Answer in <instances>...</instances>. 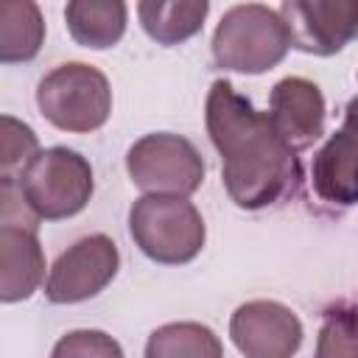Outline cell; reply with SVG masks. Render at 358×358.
Wrapping results in <instances>:
<instances>
[{
    "instance_id": "13",
    "label": "cell",
    "mask_w": 358,
    "mask_h": 358,
    "mask_svg": "<svg viewBox=\"0 0 358 358\" xmlns=\"http://www.w3.org/2000/svg\"><path fill=\"white\" fill-rule=\"evenodd\" d=\"M70 36L84 48H112L126 31V3L120 0H73L64 8Z\"/></svg>"
},
{
    "instance_id": "1",
    "label": "cell",
    "mask_w": 358,
    "mask_h": 358,
    "mask_svg": "<svg viewBox=\"0 0 358 358\" xmlns=\"http://www.w3.org/2000/svg\"><path fill=\"white\" fill-rule=\"evenodd\" d=\"M204 117L221 154L224 187L238 207L260 210L296 190V151L277 134L268 112H257L229 81H213Z\"/></svg>"
},
{
    "instance_id": "10",
    "label": "cell",
    "mask_w": 358,
    "mask_h": 358,
    "mask_svg": "<svg viewBox=\"0 0 358 358\" xmlns=\"http://www.w3.org/2000/svg\"><path fill=\"white\" fill-rule=\"evenodd\" d=\"M313 190L333 204H358V95L347 103L341 129L313 159Z\"/></svg>"
},
{
    "instance_id": "8",
    "label": "cell",
    "mask_w": 358,
    "mask_h": 358,
    "mask_svg": "<svg viewBox=\"0 0 358 358\" xmlns=\"http://www.w3.org/2000/svg\"><path fill=\"white\" fill-rule=\"evenodd\" d=\"M229 336L246 358H291L302 344V322L274 299H252L232 313Z\"/></svg>"
},
{
    "instance_id": "6",
    "label": "cell",
    "mask_w": 358,
    "mask_h": 358,
    "mask_svg": "<svg viewBox=\"0 0 358 358\" xmlns=\"http://www.w3.org/2000/svg\"><path fill=\"white\" fill-rule=\"evenodd\" d=\"M129 176L154 196H190L204 182V159L179 134L154 131L140 137L126 154Z\"/></svg>"
},
{
    "instance_id": "16",
    "label": "cell",
    "mask_w": 358,
    "mask_h": 358,
    "mask_svg": "<svg viewBox=\"0 0 358 358\" xmlns=\"http://www.w3.org/2000/svg\"><path fill=\"white\" fill-rule=\"evenodd\" d=\"M207 11H210L207 0H196V3H151V0H145L137 6L145 34L151 39H157L159 45H179V42L190 39L201 28Z\"/></svg>"
},
{
    "instance_id": "2",
    "label": "cell",
    "mask_w": 358,
    "mask_h": 358,
    "mask_svg": "<svg viewBox=\"0 0 358 358\" xmlns=\"http://www.w3.org/2000/svg\"><path fill=\"white\" fill-rule=\"evenodd\" d=\"M288 48L291 36L280 11L260 3L232 6L213 34L215 64L235 73H266L282 62Z\"/></svg>"
},
{
    "instance_id": "11",
    "label": "cell",
    "mask_w": 358,
    "mask_h": 358,
    "mask_svg": "<svg viewBox=\"0 0 358 358\" xmlns=\"http://www.w3.org/2000/svg\"><path fill=\"white\" fill-rule=\"evenodd\" d=\"M271 123L277 134L294 148L313 145L324 131V98L322 90L299 76H288L274 84L271 90Z\"/></svg>"
},
{
    "instance_id": "4",
    "label": "cell",
    "mask_w": 358,
    "mask_h": 358,
    "mask_svg": "<svg viewBox=\"0 0 358 358\" xmlns=\"http://www.w3.org/2000/svg\"><path fill=\"white\" fill-rule=\"evenodd\" d=\"M20 193L36 218L59 221L81 213L92 196V168L70 148L39 151L17 176Z\"/></svg>"
},
{
    "instance_id": "19",
    "label": "cell",
    "mask_w": 358,
    "mask_h": 358,
    "mask_svg": "<svg viewBox=\"0 0 358 358\" xmlns=\"http://www.w3.org/2000/svg\"><path fill=\"white\" fill-rule=\"evenodd\" d=\"M50 358H123V350L103 330H73L56 341Z\"/></svg>"
},
{
    "instance_id": "17",
    "label": "cell",
    "mask_w": 358,
    "mask_h": 358,
    "mask_svg": "<svg viewBox=\"0 0 358 358\" xmlns=\"http://www.w3.org/2000/svg\"><path fill=\"white\" fill-rule=\"evenodd\" d=\"M313 358H358V313L330 310L319 330Z\"/></svg>"
},
{
    "instance_id": "9",
    "label": "cell",
    "mask_w": 358,
    "mask_h": 358,
    "mask_svg": "<svg viewBox=\"0 0 358 358\" xmlns=\"http://www.w3.org/2000/svg\"><path fill=\"white\" fill-rule=\"evenodd\" d=\"M277 11H280V17L288 28L291 48L305 50V53L333 56L350 39L358 36V3H347V0H336V3L288 0Z\"/></svg>"
},
{
    "instance_id": "5",
    "label": "cell",
    "mask_w": 358,
    "mask_h": 358,
    "mask_svg": "<svg viewBox=\"0 0 358 358\" xmlns=\"http://www.w3.org/2000/svg\"><path fill=\"white\" fill-rule=\"evenodd\" d=\"M39 112L62 131H95L112 112V90L106 76L84 62L53 67L36 87Z\"/></svg>"
},
{
    "instance_id": "14",
    "label": "cell",
    "mask_w": 358,
    "mask_h": 358,
    "mask_svg": "<svg viewBox=\"0 0 358 358\" xmlns=\"http://www.w3.org/2000/svg\"><path fill=\"white\" fill-rule=\"evenodd\" d=\"M45 39V22L39 6L31 0L0 3V62L17 64L39 53Z\"/></svg>"
},
{
    "instance_id": "3",
    "label": "cell",
    "mask_w": 358,
    "mask_h": 358,
    "mask_svg": "<svg viewBox=\"0 0 358 358\" xmlns=\"http://www.w3.org/2000/svg\"><path fill=\"white\" fill-rule=\"evenodd\" d=\"M129 232L140 252L157 263L179 266L204 246V218L185 196H143L129 210Z\"/></svg>"
},
{
    "instance_id": "7",
    "label": "cell",
    "mask_w": 358,
    "mask_h": 358,
    "mask_svg": "<svg viewBox=\"0 0 358 358\" xmlns=\"http://www.w3.org/2000/svg\"><path fill=\"white\" fill-rule=\"evenodd\" d=\"M117 266H120V255L115 241L106 235H87L59 255V260L48 274L45 296L56 305L84 302L101 294L112 282Z\"/></svg>"
},
{
    "instance_id": "12",
    "label": "cell",
    "mask_w": 358,
    "mask_h": 358,
    "mask_svg": "<svg viewBox=\"0 0 358 358\" xmlns=\"http://www.w3.org/2000/svg\"><path fill=\"white\" fill-rule=\"evenodd\" d=\"M45 277V255L36 241V227L3 224L0 229V299H28Z\"/></svg>"
},
{
    "instance_id": "15",
    "label": "cell",
    "mask_w": 358,
    "mask_h": 358,
    "mask_svg": "<svg viewBox=\"0 0 358 358\" xmlns=\"http://www.w3.org/2000/svg\"><path fill=\"white\" fill-rule=\"evenodd\" d=\"M145 358H224V347L207 324L171 322L148 336Z\"/></svg>"
},
{
    "instance_id": "18",
    "label": "cell",
    "mask_w": 358,
    "mask_h": 358,
    "mask_svg": "<svg viewBox=\"0 0 358 358\" xmlns=\"http://www.w3.org/2000/svg\"><path fill=\"white\" fill-rule=\"evenodd\" d=\"M36 154H39V143H36L34 129L11 115H3L0 117V171H3V176H11L17 168L22 171Z\"/></svg>"
}]
</instances>
